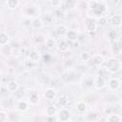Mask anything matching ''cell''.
<instances>
[{
	"instance_id": "1",
	"label": "cell",
	"mask_w": 122,
	"mask_h": 122,
	"mask_svg": "<svg viewBox=\"0 0 122 122\" xmlns=\"http://www.w3.org/2000/svg\"><path fill=\"white\" fill-rule=\"evenodd\" d=\"M88 8H90L92 14L94 17H99L103 15L107 10V6L103 1L92 0L88 3Z\"/></svg>"
},
{
	"instance_id": "2",
	"label": "cell",
	"mask_w": 122,
	"mask_h": 122,
	"mask_svg": "<svg viewBox=\"0 0 122 122\" xmlns=\"http://www.w3.org/2000/svg\"><path fill=\"white\" fill-rule=\"evenodd\" d=\"M121 68H122V64H121L120 59H118L114 56L107 59L106 64H105V69L110 73H116L121 71Z\"/></svg>"
},
{
	"instance_id": "3",
	"label": "cell",
	"mask_w": 122,
	"mask_h": 122,
	"mask_svg": "<svg viewBox=\"0 0 122 122\" xmlns=\"http://www.w3.org/2000/svg\"><path fill=\"white\" fill-rule=\"evenodd\" d=\"M22 14L24 17L30 18V19L39 17L40 8H39V6H37L35 4H30L24 8V10H22Z\"/></svg>"
},
{
	"instance_id": "4",
	"label": "cell",
	"mask_w": 122,
	"mask_h": 122,
	"mask_svg": "<svg viewBox=\"0 0 122 122\" xmlns=\"http://www.w3.org/2000/svg\"><path fill=\"white\" fill-rule=\"evenodd\" d=\"M71 112L66 108H61L57 112H56V120L61 121V122H66L71 120Z\"/></svg>"
},
{
	"instance_id": "5",
	"label": "cell",
	"mask_w": 122,
	"mask_h": 122,
	"mask_svg": "<svg viewBox=\"0 0 122 122\" xmlns=\"http://www.w3.org/2000/svg\"><path fill=\"white\" fill-rule=\"evenodd\" d=\"M93 83H94V78L92 77V75L90 74H86L83 76L82 80H81V86L82 89L84 90H89L92 87H93Z\"/></svg>"
},
{
	"instance_id": "6",
	"label": "cell",
	"mask_w": 122,
	"mask_h": 122,
	"mask_svg": "<svg viewBox=\"0 0 122 122\" xmlns=\"http://www.w3.org/2000/svg\"><path fill=\"white\" fill-rule=\"evenodd\" d=\"M84 26H85V30H86L88 32H90V33L94 32V31L96 30V29H97L96 21H95L94 19H92V18L86 19Z\"/></svg>"
},
{
	"instance_id": "7",
	"label": "cell",
	"mask_w": 122,
	"mask_h": 122,
	"mask_svg": "<svg viewBox=\"0 0 122 122\" xmlns=\"http://www.w3.org/2000/svg\"><path fill=\"white\" fill-rule=\"evenodd\" d=\"M90 64L92 66V67H99L103 64L104 62V56L99 53V54H94V55H92L91 59L89 60Z\"/></svg>"
},
{
	"instance_id": "8",
	"label": "cell",
	"mask_w": 122,
	"mask_h": 122,
	"mask_svg": "<svg viewBox=\"0 0 122 122\" xmlns=\"http://www.w3.org/2000/svg\"><path fill=\"white\" fill-rule=\"evenodd\" d=\"M106 85H107V83H106V79H105V77H104L103 75L98 74V75H96V76L94 77V83H93V86H94L97 90H101V89L105 88Z\"/></svg>"
},
{
	"instance_id": "9",
	"label": "cell",
	"mask_w": 122,
	"mask_h": 122,
	"mask_svg": "<svg viewBox=\"0 0 122 122\" xmlns=\"http://www.w3.org/2000/svg\"><path fill=\"white\" fill-rule=\"evenodd\" d=\"M40 57H41L40 52L37 50H30L28 53V59L34 64H36L40 61Z\"/></svg>"
},
{
	"instance_id": "10",
	"label": "cell",
	"mask_w": 122,
	"mask_h": 122,
	"mask_svg": "<svg viewBox=\"0 0 122 122\" xmlns=\"http://www.w3.org/2000/svg\"><path fill=\"white\" fill-rule=\"evenodd\" d=\"M107 85H108V88L111 91H117L121 87V82H120V80L118 78L113 77V78H111L108 81V84Z\"/></svg>"
},
{
	"instance_id": "11",
	"label": "cell",
	"mask_w": 122,
	"mask_h": 122,
	"mask_svg": "<svg viewBox=\"0 0 122 122\" xmlns=\"http://www.w3.org/2000/svg\"><path fill=\"white\" fill-rule=\"evenodd\" d=\"M15 107H16V110L17 111H19L21 112H24L28 111V109H29V103H28V101H26V100H24L22 98V99L16 100Z\"/></svg>"
},
{
	"instance_id": "12",
	"label": "cell",
	"mask_w": 122,
	"mask_h": 122,
	"mask_svg": "<svg viewBox=\"0 0 122 122\" xmlns=\"http://www.w3.org/2000/svg\"><path fill=\"white\" fill-rule=\"evenodd\" d=\"M106 36H107L108 40L111 41V42H112V43L120 40V34H119V32H118L117 30H109V31L107 32Z\"/></svg>"
},
{
	"instance_id": "13",
	"label": "cell",
	"mask_w": 122,
	"mask_h": 122,
	"mask_svg": "<svg viewBox=\"0 0 122 122\" xmlns=\"http://www.w3.org/2000/svg\"><path fill=\"white\" fill-rule=\"evenodd\" d=\"M56 48L61 52H67V51H70V46H69L68 40L67 39H61L59 42H57Z\"/></svg>"
},
{
	"instance_id": "14",
	"label": "cell",
	"mask_w": 122,
	"mask_h": 122,
	"mask_svg": "<svg viewBox=\"0 0 122 122\" xmlns=\"http://www.w3.org/2000/svg\"><path fill=\"white\" fill-rule=\"evenodd\" d=\"M44 97L48 101H52L56 97V91L52 88H48L44 92Z\"/></svg>"
},
{
	"instance_id": "15",
	"label": "cell",
	"mask_w": 122,
	"mask_h": 122,
	"mask_svg": "<svg viewBox=\"0 0 122 122\" xmlns=\"http://www.w3.org/2000/svg\"><path fill=\"white\" fill-rule=\"evenodd\" d=\"M75 111L78 112V113H85L88 110V105L85 101L83 100H79L75 103Z\"/></svg>"
},
{
	"instance_id": "16",
	"label": "cell",
	"mask_w": 122,
	"mask_h": 122,
	"mask_svg": "<svg viewBox=\"0 0 122 122\" xmlns=\"http://www.w3.org/2000/svg\"><path fill=\"white\" fill-rule=\"evenodd\" d=\"M65 37H66V39H67L69 42L75 41V40L78 39V32H77V30H72V29L68 30L67 32H66V34H65Z\"/></svg>"
},
{
	"instance_id": "17",
	"label": "cell",
	"mask_w": 122,
	"mask_h": 122,
	"mask_svg": "<svg viewBox=\"0 0 122 122\" xmlns=\"http://www.w3.org/2000/svg\"><path fill=\"white\" fill-rule=\"evenodd\" d=\"M20 87L19 83L16 81V80H10L7 82L6 84V88H7V91L10 92H14L18 88Z\"/></svg>"
},
{
	"instance_id": "18",
	"label": "cell",
	"mask_w": 122,
	"mask_h": 122,
	"mask_svg": "<svg viewBox=\"0 0 122 122\" xmlns=\"http://www.w3.org/2000/svg\"><path fill=\"white\" fill-rule=\"evenodd\" d=\"M67 30H68V28L64 24H58L54 28V32L56 33V35L61 36V37H64L65 36Z\"/></svg>"
},
{
	"instance_id": "19",
	"label": "cell",
	"mask_w": 122,
	"mask_h": 122,
	"mask_svg": "<svg viewBox=\"0 0 122 122\" xmlns=\"http://www.w3.org/2000/svg\"><path fill=\"white\" fill-rule=\"evenodd\" d=\"M44 45L47 49L49 50H52L54 48H56L57 46V41L55 38L53 37H47L45 38V41H44Z\"/></svg>"
},
{
	"instance_id": "20",
	"label": "cell",
	"mask_w": 122,
	"mask_h": 122,
	"mask_svg": "<svg viewBox=\"0 0 122 122\" xmlns=\"http://www.w3.org/2000/svg\"><path fill=\"white\" fill-rule=\"evenodd\" d=\"M62 78H63V80L65 81V82H72V81H74L75 80V78H76V72L75 71H66L65 73H63V75H62Z\"/></svg>"
},
{
	"instance_id": "21",
	"label": "cell",
	"mask_w": 122,
	"mask_h": 122,
	"mask_svg": "<svg viewBox=\"0 0 122 122\" xmlns=\"http://www.w3.org/2000/svg\"><path fill=\"white\" fill-rule=\"evenodd\" d=\"M39 101H40V96H39L38 92H34V91L31 92L30 93V95H29V102H30V104L32 105V106H36L39 103Z\"/></svg>"
},
{
	"instance_id": "22",
	"label": "cell",
	"mask_w": 122,
	"mask_h": 122,
	"mask_svg": "<svg viewBox=\"0 0 122 122\" xmlns=\"http://www.w3.org/2000/svg\"><path fill=\"white\" fill-rule=\"evenodd\" d=\"M30 26L34 30H40V29H42L44 27V23H43V21H42V19L40 17H35V18L31 19Z\"/></svg>"
},
{
	"instance_id": "23",
	"label": "cell",
	"mask_w": 122,
	"mask_h": 122,
	"mask_svg": "<svg viewBox=\"0 0 122 122\" xmlns=\"http://www.w3.org/2000/svg\"><path fill=\"white\" fill-rule=\"evenodd\" d=\"M111 23L112 25L114 27V28H120L121 26V23H122V17L120 14L118 13H115L112 16V19H111Z\"/></svg>"
},
{
	"instance_id": "24",
	"label": "cell",
	"mask_w": 122,
	"mask_h": 122,
	"mask_svg": "<svg viewBox=\"0 0 122 122\" xmlns=\"http://www.w3.org/2000/svg\"><path fill=\"white\" fill-rule=\"evenodd\" d=\"M111 51L114 56L121 54V46H120V42L119 41H116V42L112 43V48H111Z\"/></svg>"
},
{
	"instance_id": "25",
	"label": "cell",
	"mask_w": 122,
	"mask_h": 122,
	"mask_svg": "<svg viewBox=\"0 0 122 122\" xmlns=\"http://www.w3.org/2000/svg\"><path fill=\"white\" fill-rule=\"evenodd\" d=\"M1 55H3L6 58H9L11 55V47L8 44L1 46Z\"/></svg>"
},
{
	"instance_id": "26",
	"label": "cell",
	"mask_w": 122,
	"mask_h": 122,
	"mask_svg": "<svg viewBox=\"0 0 122 122\" xmlns=\"http://www.w3.org/2000/svg\"><path fill=\"white\" fill-rule=\"evenodd\" d=\"M56 112H57V109H56V107L54 105H49V106H47V108L45 110V113L49 117L50 116L52 117V116L56 115Z\"/></svg>"
},
{
	"instance_id": "27",
	"label": "cell",
	"mask_w": 122,
	"mask_h": 122,
	"mask_svg": "<svg viewBox=\"0 0 122 122\" xmlns=\"http://www.w3.org/2000/svg\"><path fill=\"white\" fill-rule=\"evenodd\" d=\"M122 120V117L120 114L118 113H114V112H112L108 115V117L106 118V121L108 122H120Z\"/></svg>"
},
{
	"instance_id": "28",
	"label": "cell",
	"mask_w": 122,
	"mask_h": 122,
	"mask_svg": "<svg viewBox=\"0 0 122 122\" xmlns=\"http://www.w3.org/2000/svg\"><path fill=\"white\" fill-rule=\"evenodd\" d=\"M41 19H42V21H43L44 24L50 25V24H51V23L53 22L54 15H53L52 13H51V12H47V13H45V15H43V16L41 17Z\"/></svg>"
},
{
	"instance_id": "29",
	"label": "cell",
	"mask_w": 122,
	"mask_h": 122,
	"mask_svg": "<svg viewBox=\"0 0 122 122\" xmlns=\"http://www.w3.org/2000/svg\"><path fill=\"white\" fill-rule=\"evenodd\" d=\"M13 106V97H9V98H4L1 100V107L4 109H8Z\"/></svg>"
},
{
	"instance_id": "30",
	"label": "cell",
	"mask_w": 122,
	"mask_h": 122,
	"mask_svg": "<svg viewBox=\"0 0 122 122\" xmlns=\"http://www.w3.org/2000/svg\"><path fill=\"white\" fill-rule=\"evenodd\" d=\"M10 35L6 31H0V46H4L9 44Z\"/></svg>"
},
{
	"instance_id": "31",
	"label": "cell",
	"mask_w": 122,
	"mask_h": 122,
	"mask_svg": "<svg viewBox=\"0 0 122 122\" xmlns=\"http://www.w3.org/2000/svg\"><path fill=\"white\" fill-rule=\"evenodd\" d=\"M25 94V90L22 88V87H19L14 92H13V98H15L16 100H19V99H22L23 96Z\"/></svg>"
},
{
	"instance_id": "32",
	"label": "cell",
	"mask_w": 122,
	"mask_h": 122,
	"mask_svg": "<svg viewBox=\"0 0 122 122\" xmlns=\"http://www.w3.org/2000/svg\"><path fill=\"white\" fill-rule=\"evenodd\" d=\"M68 103H69V100L65 95H61L57 99V105L61 108H65L68 105Z\"/></svg>"
},
{
	"instance_id": "33",
	"label": "cell",
	"mask_w": 122,
	"mask_h": 122,
	"mask_svg": "<svg viewBox=\"0 0 122 122\" xmlns=\"http://www.w3.org/2000/svg\"><path fill=\"white\" fill-rule=\"evenodd\" d=\"M19 6V0H7V8L10 10H15Z\"/></svg>"
},
{
	"instance_id": "34",
	"label": "cell",
	"mask_w": 122,
	"mask_h": 122,
	"mask_svg": "<svg viewBox=\"0 0 122 122\" xmlns=\"http://www.w3.org/2000/svg\"><path fill=\"white\" fill-rule=\"evenodd\" d=\"M107 23H108V18H107V16H105L104 14L101 15V16H99V17H97V21H96L97 26L104 27V26L107 25Z\"/></svg>"
},
{
	"instance_id": "35",
	"label": "cell",
	"mask_w": 122,
	"mask_h": 122,
	"mask_svg": "<svg viewBox=\"0 0 122 122\" xmlns=\"http://www.w3.org/2000/svg\"><path fill=\"white\" fill-rule=\"evenodd\" d=\"M7 64H8L10 67H11V68H16V67L19 65V62H18L17 58L12 57V56H10L9 59H8V61H7Z\"/></svg>"
},
{
	"instance_id": "36",
	"label": "cell",
	"mask_w": 122,
	"mask_h": 122,
	"mask_svg": "<svg viewBox=\"0 0 122 122\" xmlns=\"http://www.w3.org/2000/svg\"><path fill=\"white\" fill-rule=\"evenodd\" d=\"M91 57H92V54L90 52H88V51H83V52L80 53V59L82 61H84V62H89Z\"/></svg>"
},
{
	"instance_id": "37",
	"label": "cell",
	"mask_w": 122,
	"mask_h": 122,
	"mask_svg": "<svg viewBox=\"0 0 122 122\" xmlns=\"http://www.w3.org/2000/svg\"><path fill=\"white\" fill-rule=\"evenodd\" d=\"M20 54H21L20 48H18V47H11V55L10 56L17 58V57L20 56Z\"/></svg>"
},
{
	"instance_id": "38",
	"label": "cell",
	"mask_w": 122,
	"mask_h": 122,
	"mask_svg": "<svg viewBox=\"0 0 122 122\" xmlns=\"http://www.w3.org/2000/svg\"><path fill=\"white\" fill-rule=\"evenodd\" d=\"M50 3H51V6L57 9L59 7H61L62 5V0H50Z\"/></svg>"
},
{
	"instance_id": "39",
	"label": "cell",
	"mask_w": 122,
	"mask_h": 122,
	"mask_svg": "<svg viewBox=\"0 0 122 122\" xmlns=\"http://www.w3.org/2000/svg\"><path fill=\"white\" fill-rule=\"evenodd\" d=\"M34 40H35V42L38 43V44L44 43V41H45V36H44L43 34H36Z\"/></svg>"
},
{
	"instance_id": "40",
	"label": "cell",
	"mask_w": 122,
	"mask_h": 122,
	"mask_svg": "<svg viewBox=\"0 0 122 122\" xmlns=\"http://www.w3.org/2000/svg\"><path fill=\"white\" fill-rule=\"evenodd\" d=\"M8 120H9L8 113L6 112L0 111V122H5V121H8Z\"/></svg>"
},
{
	"instance_id": "41",
	"label": "cell",
	"mask_w": 122,
	"mask_h": 122,
	"mask_svg": "<svg viewBox=\"0 0 122 122\" xmlns=\"http://www.w3.org/2000/svg\"><path fill=\"white\" fill-rule=\"evenodd\" d=\"M87 120H92V121H94V120H98V115L95 114V113H90V114H87Z\"/></svg>"
},
{
	"instance_id": "42",
	"label": "cell",
	"mask_w": 122,
	"mask_h": 122,
	"mask_svg": "<svg viewBox=\"0 0 122 122\" xmlns=\"http://www.w3.org/2000/svg\"><path fill=\"white\" fill-rule=\"evenodd\" d=\"M66 4H67V8L71 9V8H73V7L76 5V2H75V1H73V0H67Z\"/></svg>"
},
{
	"instance_id": "43",
	"label": "cell",
	"mask_w": 122,
	"mask_h": 122,
	"mask_svg": "<svg viewBox=\"0 0 122 122\" xmlns=\"http://www.w3.org/2000/svg\"><path fill=\"white\" fill-rule=\"evenodd\" d=\"M30 23H31V19H30V18H26L25 17V19H24V26H27V27H30Z\"/></svg>"
},
{
	"instance_id": "44",
	"label": "cell",
	"mask_w": 122,
	"mask_h": 122,
	"mask_svg": "<svg viewBox=\"0 0 122 122\" xmlns=\"http://www.w3.org/2000/svg\"><path fill=\"white\" fill-rule=\"evenodd\" d=\"M112 107H107V108L104 109V113H105L106 115H109V114L112 113Z\"/></svg>"
},
{
	"instance_id": "45",
	"label": "cell",
	"mask_w": 122,
	"mask_h": 122,
	"mask_svg": "<svg viewBox=\"0 0 122 122\" xmlns=\"http://www.w3.org/2000/svg\"><path fill=\"white\" fill-rule=\"evenodd\" d=\"M72 45H73V48H79L80 47V42L78 41V39L77 40H75V41H72V42H71Z\"/></svg>"
},
{
	"instance_id": "46",
	"label": "cell",
	"mask_w": 122,
	"mask_h": 122,
	"mask_svg": "<svg viewBox=\"0 0 122 122\" xmlns=\"http://www.w3.org/2000/svg\"><path fill=\"white\" fill-rule=\"evenodd\" d=\"M71 64H72V65H73V61H72L71 59H68V60L65 62V66H66L67 68H68V67H69V68H71Z\"/></svg>"
},
{
	"instance_id": "47",
	"label": "cell",
	"mask_w": 122,
	"mask_h": 122,
	"mask_svg": "<svg viewBox=\"0 0 122 122\" xmlns=\"http://www.w3.org/2000/svg\"><path fill=\"white\" fill-rule=\"evenodd\" d=\"M1 74H2V71H1V70H0V77H1Z\"/></svg>"
},
{
	"instance_id": "48",
	"label": "cell",
	"mask_w": 122,
	"mask_h": 122,
	"mask_svg": "<svg viewBox=\"0 0 122 122\" xmlns=\"http://www.w3.org/2000/svg\"><path fill=\"white\" fill-rule=\"evenodd\" d=\"M0 55H1V46H0Z\"/></svg>"
},
{
	"instance_id": "49",
	"label": "cell",
	"mask_w": 122,
	"mask_h": 122,
	"mask_svg": "<svg viewBox=\"0 0 122 122\" xmlns=\"http://www.w3.org/2000/svg\"><path fill=\"white\" fill-rule=\"evenodd\" d=\"M0 19H1V12H0Z\"/></svg>"
}]
</instances>
